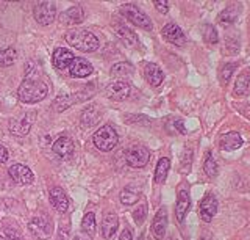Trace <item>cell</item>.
Returning <instances> with one entry per match:
<instances>
[{
  "label": "cell",
  "mask_w": 250,
  "mask_h": 240,
  "mask_svg": "<svg viewBox=\"0 0 250 240\" xmlns=\"http://www.w3.org/2000/svg\"><path fill=\"white\" fill-rule=\"evenodd\" d=\"M47 93H49V88H47V85L42 79H39V77L35 74H28L25 79L22 80L21 87L18 90V96L22 102L25 104H36L39 100H42Z\"/></svg>",
  "instance_id": "obj_1"
},
{
  "label": "cell",
  "mask_w": 250,
  "mask_h": 240,
  "mask_svg": "<svg viewBox=\"0 0 250 240\" xmlns=\"http://www.w3.org/2000/svg\"><path fill=\"white\" fill-rule=\"evenodd\" d=\"M66 41L69 46L82 50V52H96L99 49V40L97 36L83 28L69 30L66 33Z\"/></svg>",
  "instance_id": "obj_2"
},
{
  "label": "cell",
  "mask_w": 250,
  "mask_h": 240,
  "mask_svg": "<svg viewBox=\"0 0 250 240\" xmlns=\"http://www.w3.org/2000/svg\"><path fill=\"white\" fill-rule=\"evenodd\" d=\"M117 142H119V137L114 127L111 126H102L96 134H94V144L96 148L102 152H109L113 148H116Z\"/></svg>",
  "instance_id": "obj_3"
},
{
  "label": "cell",
  "mask_w": 250,
  "mask_h": 240,
  "mask_svg": "<svg viewBox=\"0 0 250 240\" xmlns=\"http://www.w3.org/2000/svg\"><path fill=\"white\" fill-rule=\"evenodd\" d=\"M121 13L124 14L125 19H128L135 25L144 28V30H152V21L144 11H141L136 5L133 3H125L121 6Z\"/></svg>",
  "instance_id": "obj_4"
},
{
  "label": "cell",
  "mask_w": 250,
  "mask_h": 240,
  "mask_svg": "<svg viewBox=\"0 0 250 240\" xmlns=\"http://www.w3.org/2000/svg\"><path fill=\"white\" fill-rule=\"evenodd\" d=\"M125 160L131 168H143L150 160V151L143 144H131L125 151Z\"/></svg>",
  "instance_id": "obj_5"
},
{
  "label": "cell",
  "mask_w": 250,
  "mask_h": 240,
  "mask_svg": "<svg viewBox=\"0 0 250 240\" xmlns=\"http://www.w3.org/2000/svg\"><path fill=\"white\" fill-rule=\"evenodd\" d=\"M35 19L39 22L41 25H49L55 21L57 16V6L53 2H39L35 6Z\"/></svg>",
  "instance_id": "obj_6"
},
{
  "label": "cell",
  "mask_w": 250,
  "mask_h": 240,
  "mask_svg": "<svg viewBox=\"0 0 250 240\" xmlns=\"http://www.w3.org/2000/svg\"><path fill=\"white\" fill-rule=\"evenodd\" d=\"M199 212H200L202 220L205 223H209L214 218V215L217 212V199L213 193H207V195L203 196V199L199 204Z\"/></svg>",
  "instance_id": "obj_7"
},
{
  "label": "cell",
  "mask_w": 250,
  "mask_h": 240,
  "mask_svg": "<svg viewBox=\"0 0 250 240\" xmlns=\"http://www.w3.org/2000/svg\"><path fill=\"white\" fill-rule=\"evenodd\" d=\"M8 173H10L11 179L19 185H30L35 181V176L31 173V169L25 165H21V164L13 165L10 169H8Z\"/></svg>",
  "instance_id": "obj_8"
},
{
  "label": "cell",
  "mask_w": 250,
  "mask_h": 240,
  "mask_svg": "<svg viewBox=\"0 0 250 240\" xmlns=\"http://www.w3.org/2000/svg\"><path fill=\"white\" fill-rule=\"evenodd\" d=\"M130 85L124 80H114L111 83H108V87L105 90L106 96L113 100H125L130 96Z\"/></svg>",
  "instance_id": "obj_9"
},
{
  "label": "cell",
  "mask_w": 250,
  "mask_h": 240,
  "mask_svg": "<svg viewBox=\"0 0 250 240\" xmlns=\"http://www.w3.org/2000/svg\"><path fill=\"white\" fill-rule=\"evenodd\" d=\"M28 229L33 232L38 239H49L52 236V224L44 216H35L28 223Z\"/></svg>",
  "instance_id": "obj_10"
},
{
  "label": "cell",
  "mask_w": 250,
  "mask_h": 240,
  "mask_svg": "<svg viewBox=\"0 0 250 240\" xmlns=\"http://www.w3.org/2000/svg\"><path fill=\"white\" fill-rule=\"evenodd\" d=\"M74 53L70 52L69 49L66 48H58V49H55L53 52V55H52V63L53 66L60 69V71H64V69H69L70 66H72L74 63Z\"/></svg>",
  "instance_id": "obj_11"
},
{
  "label": "cell",
  "mask_w": 250,
  "mask_h": 240,
  "mask_svg": "<svg viewBox=\"0 0 250 240\" xmlns=\"http://www.w3.org/2000/svg\"><path fill=\"white\" fill-rule=\"evenodd\" d=\"M161 35H163L164 40H166L167 43H170V44L183 46L186 43V36L183 33V30L180 28L177 24H172V22H170V24H166V25L163 27Z\"/></svg>",
  "instance_id": "obj_12"
},
{
  "label": "cell",
  "mask_w": 250,
  "mask_h": 240,
  "mask_svg": "<svg viewBox=\"0 0 250 240\" xmlns=\"http://www.w3.org/2000/svg\"><path fill=\"white\" fill-rule=\"evenodd\" d=\"M166 229H167V211L166 207H161L156 212L152 221V234L156 240H163L164 236H166Z\"/></svg>",
  "instance_id": "obj_13"
},
{
  "label": "cell",
  "mask_w": 250,
  "mask_h": 240,
  "mask_svg": "<svg viewBox=\"0 0 250 240\" xmlns=\"http://www.w3.org/2000/svg\"><path fill=\"white\" fill-rule=\"evenodd\" d=\"M33 118H35V115L33 113H25L22 116V118L19 120H13L10 122V132L16 137H23V135H27L30 132V129H31V122H33Z\"/></svg>",
  "instance_id": "obj_14"
},
{
  "label": "cell",
  "mask_w": 250,
  "mask_h": 240,
  "mask_svg": "<svg viewBox=\"0 0 250 240\" xmlns=\"http://www.w3.org/2000/svg\"><path fill=\"white\" fill-rule=\"evenodd\" d=\"M49 198H50V204L55 209H57L58 212H61V214L67 212V209H69V198L66 195V192L62 190L61 187H53V189H50Z\"/></svg>",
  "instance_id": "obj_15"
},
{
  "label": "cell",
  "mask_w": 250,
  "mask_h": 240,
  "mask_svg": "<svg viewBox=\"0 0 250 240\" xmlns=\"http://www.w3.org/2000/svg\"><path fill=\"white\" fill-rule=\"evenodd\" d=\"M92 72V66L88 60L84 58H75L72 66L69 68V74L70 77H75V79H83V77H88Z\"/></svg>",
  "instance_id": "obj_16"
},
{
  "label": "cell",
  "mask_w": 250,
  "mask_h": 240,
  "mask_svg": "<svg viewBox=\"0 0 250 240\" xmlns=\"http://www.w3.org/2000/svg\"><path fill=\"white\" fill-rule=\"evenodd\" d=\"M191 207V198H189V193L186 190H180L178 192V196H177V204H175V215H177V220L182 223L185 220V216L188 214Z\"/></svg>",
  "instance_id": "obj_17"
},
{
  "label": "cell",
  "mask_w": 250,
  "mask_h": 240,
  "mask_svg": "<svg viewBox=\"0 0 250 240\" xmlns=\"http://www.w3.org/2000/svg\"><path fill=\"white\" fill-rule=\"evenodd\" d=\"M52 149H53L55 154H58L60 157H62V159H69V157L74 154V149H75V148H74L72 140H70L69 137H60L58 140L53 143Z\"/></svg>",
  "instance_id": "obj_18"
},
{
  "label": "cell",
  "mask_w": 250,
  "mask_h": 240,
  "mask_svg": "<svg viewBox=\"0 0 250 240\" xmlns=\"http://www.w3.org/2000/svg\"><path fill=\"white\" fill-rule=\"evenodd\" d=\"M117 228H119V218L114 214H108L102 220V237L106 240H111L116 234Z\"/></svg>",
  "instance_id": "obj_19"
},
{
  "label": "cell",
  "mask_w": 250,
  "mask_h": 240,
  "mask_svg": "<svg viewBox=\"0 0 250 240\" xmlns=\"http://www.w3.org/2000/svg\"><path fill=\"white\" fill-rule=\"evenodd\" d=\"M144 75L152 87H160L164 80V72L161 71V68L156 63H147L144 68Z\"/></svg>",
  "instance_id": "obj_20"
},
{
  "label": "cell",
  "mask_w": 250,
  "mask_h": 240,
  "mask_svg": "<svg viewBox=\"0 0 250 240\" xmlns=\"http://www.w3.org/2000/svg\"><path fill=\"white\" fill-rule=\"evenodd\" d=\"M242 137L238 132H227L225 135H222L221 142H219V146H221L222 151H236L242 146Z\"/></svg>",
  "instance_id": "obj_21"
},
{
  "label": "cell",
  "mask_w": 250,
  "mask_h": 240,
  "mask_svg": "<svg viewBox=\"0 0 250 240\" xmlns=\"http://www.w3.org/2000/svg\"><path fill=\"white\" fill-rule=\"evenodd\" d=\"M114 30H116V35L124 41V44L131 46V48L139 46V38L130 27L124 25V24H117V25H114Z\"/></svg>",
  "instance_id": "obj_22"
},
{
  "label": "cell",
  "mask_w": 250,
  "mask_h": 240,
  "mask_svg": "<svg viewBox=\"0 0 250 240\" xmlns=\"http://www.w3.org/2000/svg\"><path fill=\"white\" fill-rule=\"evenodd\" d=\"M0 228H2L3 234L10 239V240H23V236H22V229L18 223L11 218H5L2 220V224H0Z\"/></svg>",
  "instance_id": "obj_23"
},
{
  "label": "cell",
  "mask_w": 250,
  "mask_h": 240,
  "mask_svg": "<svg viewBox=\"0 0 250 240\" xmlns=\"http://www.w3.org/2000/svg\"><path fill=\"white\" fill-rule=\"evenodd\" d=\"M239 13H241V5L233 3L230 6H227V8L219 14V18H217L219 24L221 25H231L233 22L238 19Z\"/></svg>",
  "instance_id": "obj_24"
},
{
  "label": "cell",
  "mask_w": 250,
  "mask_h": 240,
  "mask_svg": "<svg viewBox=\"0 0 250 240\" xmlns=\"http://www.w3.org/2000/svg\"><path fill=\"white\" fill-rule=\"evenodd\" d=\"M60 19L61 22H64V24H82L84 19V13L80 6H72V8H69L62 13Z\"/></svg>",
  "instance_id": "obj_25"
},
{
  "label": "cell",
  "mask_w": 250,
  "mask_h": 240,
  "mask_svg": "<svg viewBox=\"0 0 250 240\" xmlns=\"http://www.w3.org/2000/svg\"><path fill=\"white\" fill-rule=\"evenodd\" d=\"M249 85H250V74L249 71H244L238 75L236 83H234L233 88V95L234 96H246L249 91Z\"/></svg>",
  "instance_id": "obj_26"
},
{
  "label": "cell",
  "mask_w": 250,
  "mask_h": 240,
  "mask_svg": "<svg viewBox=\"0 0 250 240\" xmlns=\"http://www.w3.org/2000/svg\"><path fill=\"white\" fill-rule=\"evenodd\" d=\"M169 168H170V160L167 157H161L158 160V164H156V168H155V177H153L155 184H161V182L166 181Z\"/></svg>",
  "instance_id": "obj_27"
},
{
  "label": "cell",
  "mask_w": 250,
  "mask_h": 240,
  "mask_svg": "<svg viewBox=\"0 0 250 240\" xmlns=\"http://www.w3.org/2000/svg\"><path fill=\"white\" fill-rule=\"evenodd\" d=\"M139 198H141V192L135 187H131V185L125 187L121 192V203L124 206H133L135 203H138Z\"/></svg>",
  "instance_id": "obj_28"
},
{
  "label": "cell",
  "mask_w": 250,
  "mask_h": 240,
  "mask_svg": "<svg viewBox=\"0 0 250 240\" xmlns=\"http://www.w3.org/2000/svg\"><path fill=\"white\" fill-rule=\"evenodd\" d=\"M135 72V68H133L131 63H127V61H122V63H117L111 68V74L116 77H128Z\"/></svg>",
  "instance_id": "obj_29"
},
{
  "label": "cell",
  "mask_w": 250,
  "mask_h": 240,
  "mask_svg": "<svg viewBox=\"0 0 250 240\" xmlns=\"http://www.w3.org/2000/svg\"><path fill=\"white\" fill-rule=\"evenodd\" d=\"M16 57H18V52L13 48H6V49H0V66H11Z\"/></svg>",
  "instance_id": "obj_30"
},
{
  "label": "cell",
  "mask_w": 250,
  "mask_h": 240,
  "mask_svg": "<svg viewBox=\"0 0 250 240\" xmlns=\"http://www.w3.org/2000/svg\"><path fill=\"white\" fill-rule=\"evenodd\" d=\"M203 171L207 173L208 177H216V176H217L219 167H217V162L214 160L213 154H211V152H207L205 164H203Z\"/></svg>",
  "instance_id": "obj_31"
},
{
  "label": "cell",
  "mask_w": 250,
  "mask_h": 240,
  "mask_svg": "<svg viewBox=\"0 0 250 240\" xmlns=\"http://www.w3.org/2000/svg\"><path fill=\"white\" fill-rule=\"evenodd\" d=\"M82 231L86 232V234H91V236L96 232V215H94V212H88L83 216Z\"/></svg>",
  "instance_id": "obj_32"
},
{
  "label": "cell",
  "mask_w": 250,
  "mask_h": 240,
  "mask_svg": "<svg viewBox=\"0 0 250 240\" xmlns=\"http://www.w3.org/2000/svg\"><path fill=\"white\" fill-rule=\"evenodd\" d=\"M203 40H205V43L209 44V46L217 44L219 36H217V32H216V28L213 25L207 24L205 27H203Z\"/></svg>",
  "instance_id": "obj_33"
},
{
  "label": "cell",
  "mask_w": 250,
  "mask_h": 240,
  "mask_svg": "<svg viewBox=\"0 0 250 240\" xmlns=\"http://www.w3.org/2000/svg\"><path fill=\"white\" fill-rule=\"evenodd\" d=\"M234 69H236V65L234 63H227L222 69L221 72H219V80H221L222 85H227L229 83V80L231 79V75L234 72Z\"/></svg>",
  "instance_id": "obj_34"
},
{
  "label": "cell",
  "mask_w": 250,
  "mask_h": 240,
  "mask_svg": "<svg viewBox=\"0 0 250 240\" xmlns=\"http://www.w3.org/2000/svg\"><path fill=\"white\" fill-rule=\"evenodd\" d=\"M146 215H147V204H141L135 212H133V218L138 224H143V221L146 220Z\"/></svg>",
  "instance_id": "obj_35"
},
{
  "label": "cell",
  "mask_w": 250,
  "mask_h": 240,
  "mask_svg": "<svg viewBox=\"0 0 250 240\" xmlns=\"http://www.w3.org/2000/svg\"><path fill=\"white\" fill-rule=\"evenodd\" d=\"M155 8L158 10L160 13L166 14L169 11V2H166V0H156V2H155Z\"/></svg>",
  "instance_id": "obj_36"
},
{
  "label": "cell",
  "mask_w": 250,
  "mask_h": 240,
  "mask_svg": "<svg viewBox=\"0 0 250 240\" xmlns=\"http://www.w3.org/2000/svg\"><path fill=\"white\" fill-rule=\"evenodd\" d=\"M119 240H133V231L130 228H125L122 231V234L119 237Z\"/></svg>",
  "instance_id": "obj_37"
},
{
  "label": "cell",
  "mask_w": 250,
  "mask_h": 240,
  "mask_svg": "<svg viewBox=\"0 0 250 240\" xmlns=\"http://www.w3.org/2000/svg\"><path fill=\"white\" fill-rule=\"evenodd\" d=\"M8 160V149L3 144H0V164H5Z\"/></svg>",
  "instance_id": "obj_38"
},
{
  "label": "cell",
  "mask_w": 250,
  "mask_h": 240,
  "mask_svg": "<svg viewBox=\"0 0 250 240\" xmlns=\"http://www.w3.org/2000/svg\"><path fill=\"white\" fill-rule=\"evenodd\" d=\"M75 240H92V236L91 234H86V232H78L75 236Z\"/></svg>",
  "instance_id": "obj_39"
},
{
  "label": "cell",
  "mask_w": 250,
  "mask_h": 240,
  "mask_svg": "<svg viewBox=\"0 0 250 240\" xmlns=\"http://www.w3.org/2000/svg\"><path fill=\"white\" fill-rule=\"evenodd\" d=\"M174 126L180 130V132H182V134H185L186 132V130H185V126H183V122L182 121H175L174 122Z\"/></svg>",
  "instance_id": "obj_40"
},
{
  "label": "cell",
  "mask_w": 250,
  "mask_h": 240,
  "mask_svg": "<svg viewBox=\"0 0 250 240\" xmlns=\"http://www.w3.org/2000/svg\"><path fill=\"white\" fill-rule=\"evenodd\" d=\"M202 240H211V239H209V237H208V236H207V237H203V239H202Z\"/></svg>",
  "instance_id": "obj_41"
},
{
  "label": "cell",
  "mask_w": 250,
  "mask_h": 240,
  "mask_svg": "<svg viewBox=\"0 0 250 240\" xmlns=\"http://www.w3.org/2000/svg\"><path fill=\"white\" fill-rule=\"evenodd\" d=\"M138 240H144V237H143V236H139V237H138Z\"/></svg>",
  "instance_id": "obj_42"
},
{
  "label": "cell",
  "mask_w": 250,
  "mask_h": 240,
  "mask_svg": "<svg viewBox=\"0 0 250 240\" xmlns=\"http://www.w3.org/2000/svg\"><path fill=\"white\" fill-rule=\"evenodd\" d=\"M0 240H5V237H3V236H0Z\"/></svg>",
  "instance_id": "obj_43"
}]
</instances>
